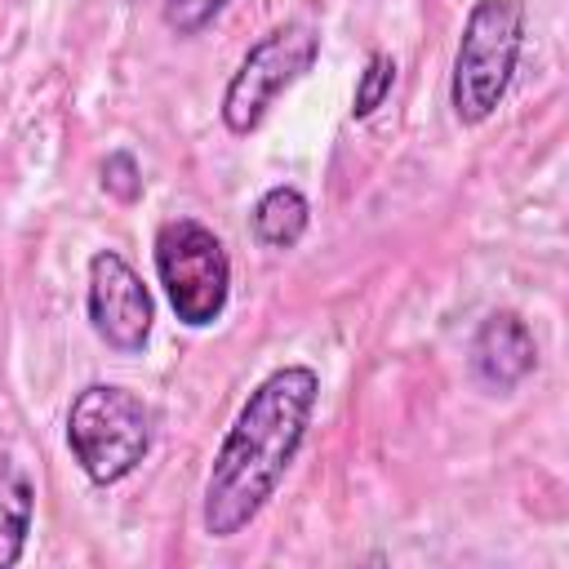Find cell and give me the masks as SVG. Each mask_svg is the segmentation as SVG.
<instances>
[{"instance_id": "9", "label": "cell", "mask_w": 569, "mask_h": 569, "mask_svg": "<svg viewBox=\"0 0 569 569\" xmlns=\"http://www.w3.org/2000/svg\"><path fill=\"white\" fill-rule=\"evenodd\" d=\"M31 516H36V489H31L27 471L18 462L0 458V569H13L22 560Z\"/></svg>"}, {"instance_id": "6", "label": "cell", "mask_w": 569, "mask_h": 569, "mask_svg": "<svg viewBox=\"0 0 569 569\" xmlns=\"http://www.w3.org/2000/svg\"><path fill=\"white\" fill-rule=\"evenodd\" d=\"M84 311L93 333L111 347V351H142L156 325V302L151 289L142 284V276L116 253V249H98L89 258V289H84Z\"/></svg>"}, {"instance_id": "4", "label": "cell", "mask_w": 569, "mask_h": 569, "mask_svg": "<svg viewBox=\"0 0 569 569\" xmlns=\"http://www.w3.org/2000/svg\"><path fill=\"white\" fill-rule=\"evenodd\" d=\"M160 289L173 316L187 329H209L222 320L231 298V258L227 244L196 218H169L151 244Z\"/></svg>"}, {"instance_id": "11", "label": "cell", "mask_w": 569, "mask_h": 569, "mask_svg": "<svg viewBox=\"0 0 569 569\" xmlns=\"http://www.w3.org/2000/svg\"><path fill=\"white\" fill-rule=\"evenodd\" d=\"M98 182L116 204H138L142 200V169H138V160L129 151H111L102 160V178Z\"/></svg>"}, {"instance_id": "5", "label": "cell", "mask_w": 569, "mask_h": 569, "mask_svg": "<svg viewBox=\"0 0 569 569\" xmlns=\"http://www.w3.org/2000/svg\"><path fill=\"white\" fill-rule=\"evenodd\" d=\"M316 58H320V31L311 22L271 27L240 58V67L231 71V80L222 89V124H227V133H236V138L253 133L267 120L271 102L289 84H298L316 67Z\"/></svg>"}, {"instance_id": "8", "label": "cell", "mask_w": 569, "mask_h": 569, "mask_svg": "<svg viewBox=\"0 0 569 569\" xmlns=\"http://www.w3.org/2000/svg\"><path fill=\"white\" fill-rule=\"evenodd\" d=\"M307 222H311V204L298 187L289 182H276L258 196L253 213H249V227H253V240L262 249H293L302 236H307Z\"/></svg>"}, {"instance_id": "12", "label": "cell", "mask_w": 569, "mask_h": 569, "mask_svg": "<svg viewBox=\"0 0 569 569\" xmlns=\"http://www.w3.org/2000/svg\"><path fill=\"white\" fill-rule=\"evenodd\" d=\"M222 9L227 0H164V27L173 36H200Z\"/></svg>"}, {"instance_id": "1", "label": "cell", "mask_w": 569, "mask_h": 569, "mask_svg": "<svg viewBox=\"0 0 569 569\" xmlns=\"http://www.w3.org/2000/svg\"><path fill=\"white\" fill-rule=\"evenodd\" d=\"M316 396L320 373L311 365H280L249 391L204 480L200 525L209 538H236L276 498L311 427Z\"/></svg>"}, {"instance_id": "7", "label": "cell", "mask_w": 569, "mask_h": 569, "mask_svg": "<svg viewBox=\"0 0 569 569\" xmlns=\"http://www.w3.org/2000/svg\"><path fill=\"white\" fill-rule=\"evenodd\" d=\"M467 356H471V378L493 396L516 391L538 369V342L520 311H489L476 325Z\"/></svg>"}, {"instance_id": "3", "label": "cell", "mask_w": 569, "mask_h": 569, "mask_svg": "<svg viewBox=\"0 0 569 569\" xmlns=\"http://www.w3.org/2000/svg\"><path fill=\"white\" fill-rule=\"evenodd\" d=\"M67 449L93 485H120L151 453V409L120 382H89L67 409Z\"/></svg>"}, {"instance_id": "2", "label": "cell", "mask_w": 569, "mask_h": 569, "mask_svg": "<svg viewBox=\"0 0 569 569\" xmlns=\"http://www.w3.org/2000/svg\"><path fill=\"white\" fill-rule=\"evenodd\" d=\"M520 49H525V0H476L467 9L449 76V107L458 124H485L502 107Z\"/></svg>"}, {"instance_id": "10", "label": "cell", "mask_w": 569, "mask_h": 569, "mask_svg": "<svg viewBox=\"0 0 569 569\" xmlns=\"http://www.w3.org/2000/svg\"><path fill=\"white\" fill-rule=\"evenodd\" d=\"M391 84H396V58L373 49L360 80H356V93H351V120H369L387 98H391Z\"/></svg>"}]
</instances>
